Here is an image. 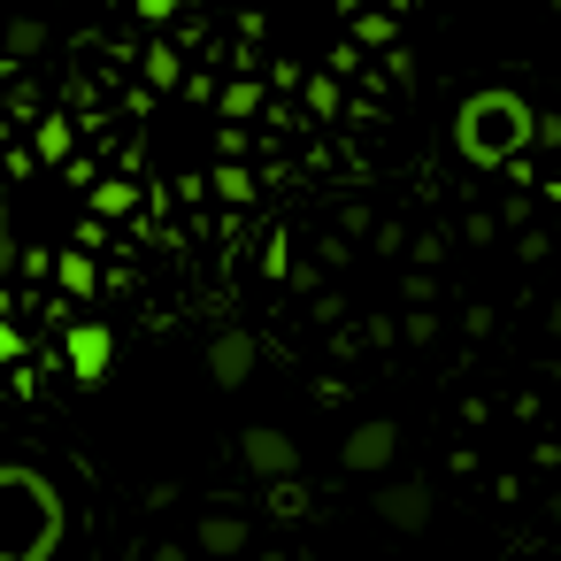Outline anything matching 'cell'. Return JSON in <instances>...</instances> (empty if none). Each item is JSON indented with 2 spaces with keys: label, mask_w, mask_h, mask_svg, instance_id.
Returning a JSON list of instances; mask_svg holds the SVG:
<instances>
[{
  "label": "cell",
  "mask_w": 561,
  "mask_h": 561,
  "mask_svg": "<svg viewBox=\"0 0 561 561\" xmlns=\"http://www.w3.org/2000/svg\"><path fill=\"white\" fill-rule=\"evenodd\" d=\"M62 538V500L39 469H0V561H32Z\"/></svg>",
  "instance_id": "6da1fadb"
}]
</instances>
